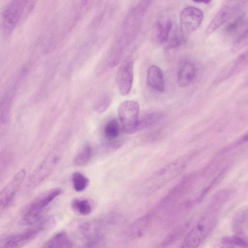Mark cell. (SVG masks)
I'll use <instances>...</instances> for the list:
<instances>
[{
	"mask_svg": "<svg viewBox=\"0 0 248 248\" xmlns=\"http://www.w3.org/2000/svg\"><path fill=\"white\" fill-rule=\"evenodd\" d=\"M73 209L82 215H87L92 211V206L87 200L75 199L72 202Z\"/></svg>",
	"mask_w": 248,
	"mask_h": 248,
	"instance_id": "obj_24",
	"label": "cell"
},
{
	"mask_svg": "<svg viewBox=\"0 0 248 248\" xmlns=\"http://www.w3.org/2000/svg\"><path fill=\"white\" fill-rule=\"evenodd\" d=\"M248 30L242 32L234 41L232 45V51L236 52L243 48L248 44Z\"/></svg>",
	"mask_w": 248,
	"mask_h": 248,
	"instance_id": "obj_33",
	"label": "cell"
},
{
	"mask_svg": "<svg viewBox=\"0 0 248 248\" xmlns=\"http://www.w3.org/2000/svg\"><path fill=\"white\" fill-rule=\"evenodd\" d=\"M147 83L152 90L162 93L165 89V80L161 69L155 65H151L147 70Z\"/></svg>",
	"mask_w": 248,
	"mask_h": 248,
	"instance_id": "obj_17",
	"label": "cell"
},
{
	"mask_svg": "<svg viewBox=\"0 0 248 248\" xmlns=\"http://www.w3.org/2000/svg\"><path fill=\"white\" fill-rule=\"evenodd\" d=\"M241 4L236 1H230L218 11L206 29V34H210L230 19L239 9Z\"/></svg>",
	"mask_w": 248,
	"mask_h": 248,
	"instance_id": "obj_11",
	"label": "cell"
},
{
	"mask_svg": "<svg viewBox=\"0 0 248 248\" xmlns=\"http://www.w3.org/2000/svg\"><path fill=\"white\" fill-rule=\"evenodd\" d=\"M9 112L4 104L0 107V140L5 133L8 123Z\"/></svg>",
	"mask_w": 248,
	"mask_h": 248,
	"instance_id": "obj_30",
	"label": "cell"
},
{
	"mask_svg": "<svg viewBox=\"0 0 248 248\" xmlns=\"http://www.w3.org/2000/svg\"><path fill=\"white\" fill-rule=\"evenodd\" d=\"M72 182L75 190L78 192L84 190L89 184L88 178L78 172L73 173Z\"/></svg>",
	"mask_w": 248,
	"mask_h": 248,
	"instance_id": "obj_26",
	"label": "cell"
},
{
	"mask_svg": "<svg viewBox=\"0 0 248 248\" xmlns=\"http://www.w3.org/2000/svg\"><path fill=\"white\" fill-rule=\"evenodd\" d=\"M62 192L55 188L45 191L31 200L24 208L19 223L22 226L34 225L42 217V213L53 200Z\"/></svg>",
	"mask_w": 248,
	"mask_h": 248,
	"instance_id": "obj_2",
	"label": "cell"
},
{
	"mask_svg": "<svg viewBox=\"0 0 248 248\" xmlns=\"http://www.w3.org/2000/svg\"><path fill=\"white\" fill-rule=\"evenodd\" d=\"M140 108L139 104L134 100L124 101L119 106L118 116L124 133L137 132Z\"/></svg>",
	"mask_w": 248,
	"mask_h": 248,
	"instance_id": "obj_5",
	"label": "cell"
},
{
	"mask_svg": "<svg viewBox=\"0 0 248 248\" xmlns=\"http://www.w3.org/2000/svg\"><path fill=\"white\" fill-rule=\"evenodd\" d=\"M105 241L103 235L85 239V242L81 248H104Z\"/></svg>",
	"mask_w": 248,
	"mask_h": 248,
	"instance_id": "obj_31",
	"label": "cell"
},
{
	"mask_svg": "<svg viewBox=\"0 0 248 248\" xmlns=\"http://www.w3.org/2000/svg\"><path fill=\"white\" fill-rule=\"evenodd\" d=\"M173 27V23L169 18H164L157 20L153 28L154 39L161 44L166 43Z\"/></svg>",
	"mask_w": 248,
	"mask_h": 248,
	"instance_id": "obj_14",
	"label": "cell"
},
{
	"mask_svg": "<svg viewBox=\"0 0 248 248\" xmlns=\"http://www.w3.org/2000/svg\"><path fill=\"white\" fill-rule=\"evenodd\" d=\"M111 98L110 96L106 93L101 95L96 100L94 108L98 113H102L106 111L111 103Z\"/></svg>",
	"mask_w": 248,
	"mask_h": 248,
	"instance_id": "obj_28",
	"label": "cell"
},
{
	"mask_svg": "<svg viewBox=\"0 0 248 248\" xmlns=\"http://www.w3.org/2000/svg\"><path fill=\"white\" fill-rule=\"evenodd\" d=\"M195 152L186 155L158 170L150 182L152 191L157 190L179 175L195 156Z\"/></svg>",
	"mask_w": 248,
	"mask_h": 248,
	"instance_id": "obj_3",
	"label": "cell"
},
{
	"mask_svg": "<svg viewBox=\"0 0 248 248\" xmlns=\"http://www.w3.org/2000/svg\"><path fill=\"white\" fill-rule=\"evenodd\" d=\"M203 19V13L200 9L194 6L186 7L180 14V30L183 33H191L199 28Z\"/></svg>",
	"mask_w": 248,
	"mask_h": 248,
	"instance_id": "obj_8",
	"label": "cell"
},
{
	"mask_svg": "<svg viewBox=\"0 0 248 248\" xmlns=\"http://www.w3.org/2000/svg\"><path fill=\"white\" fill-rule=\"evenodd\" d=\"M246 21V15L243 14L236 17L232 22L229 23L227 26L225 31L229 33L235 32L241 26L243 25Z\"/></svg>",
	"mask_w": 248,
	"mask_h": 248,
	"instance_id": "obj_32",
	"label": "cell"
},
{
	"mask_svg": "<svg viewBox=\"0 0 248 248\" xmlns=\"http://www.w3.org/2000/svg\"><path fill=\"white\" fill-rule=\"evenodd\" d=\"M79 231L85 240L103 235L101 224L96 221L82 223L79 226Z\"/></svg>",
	"mask_w": 248,
	"mask_h": 248,
	"instance_id": "obj_20",
	"label": "cell"
},
{
	"mask_svg": "<svg viewBox=\"0 0 248 248\" xmlns=\"http://www.w3.org/2000/svg\"><path fill=\"white\" fill-rule=\"evenodd\" d=\"M248 64L247 51L242 53L233 62L227 66L219 74L216 80L221 82L240 73Z\"/></svg>",
	"mask_w": 248,
	"mask_h": 248,
	"instance_id": "obj_13",
	"label": "cell"
},
{
	"mask_svg": "<svg viewBox=\"0 0 248 248\" xmlns=\"http://www.w3.org/2000/svg\"><path fill=\"white\" fill-rule=\"evenodd\" d=\"M43 248H73V244L67 233L61 232L49 238Z\"/></svg>",
	"mask_w": 248,
	"mask_h": 248,
	"instance_id": "obj_19",
	"label": "cell"
},
{
	"mask_svg": "<svg viewBox=\"0 0 248 248\" xmlns=\"http://www.w3.org/2000/svg\"><path fill=\"white\" fill-rule=\"evenodd\" d=\"M163 115V113L160 112H153L146 114L141 118H139L137 131L149 128L156 124L162 119Z\"/></svg>",
	"mask_w": 248,
	"mask_h": 248,
	"instance_id": "obj_22",
	"label": "cell"
},
{
	"mask_svg": "<svg viewBox=\"0 0 248 248\" xmlns=\"http://www.w3.org/2000/svg\"><path fill=\"white\" fill-rule=\"evenodd\" d=\"M29 1L13 0L6 8L3 15V25L8 31H13L26 12Z\"/></svg>",
	"mask_w": 248,
	"mask_h": 248,
	"instance_id": "obj_10",
	"label": "cell"
},
{
	"mask_svg": "<svg viewBox=\"0 0 248 248\" xmlns=\"http://www.w3.org/2000/svg\"><path fill=\"white\" fill-rule=\"evenodd\" d=\"M134 63L128 58L122 63L116 74V81L120 93L125 96L128 95L132 89L133 82Z\"/></svg>",
	"mask_w": 248,
	"mask_h": 248,
	"instance_id": "obj_9",
	"label": "cell"
},
{
	"mask_svg": "<svg viewBox=\"0 0 248 248\" xmlns=\"http://www.w3.org/2000/svg\"><path fill=\"white\" fill-rule=\"evenodd\" d=\"M215 248H235V247L220 241V243L218 244Z\"/></svg>",
	"mask_w": 248,
	"mask_h": 248,
	"instance_id": "obj_34",
	"label": "cell"
},
{
	"mask_svg": "<svg viewBox=\"0 0 248 248\" xmlns=\"http://www.w3.org/2000/svg\"><path fill=\"white\" fill-rule=\"evenodd\" d=\"M52 218L42 217L34 226L21 232L5 237L3 248H22L33 240L42 231L53 224Z\"/></svg>",
	"mask_w": 248,
	"mask_h": 248,
	"instance_id": "obj_4",
	"label": "cell"
},
{
	"mask_svg": "<svg viewBox=\"0 0 248 248\" xmlns=\"http://www.w3.org/2000/svg\"><path fill=\"white\" fill-rule=\"evenodd\" d=\"M26 174L24 169L20 170L0 190V215L11 205L25 178Z\"/></svg>",
	"mask_w": 248,
	"mask_h": 248,
	"instance_id": "obj_7",
	"label": "cell"
},
{
	"mask_svg": "<svg viewBox=\"0 0 248 248\" xmlns=\"http://www.w3.org/2000/svg\"><path fill=\"white\" fill-rule=\"evenodd\" d=\"M196 67L191 62L185 61L181 64L177 73V80L181 87L190 85L195 78Z\"/></svg>",
	"mask_w": 248,
	"mask_h": 248,
	"instance_id": "obj_16",
	"label": "cell"
},
{
	"mask_svg": "<svg viewBox=\"0 0 248 248\" xmlns=\"http://www.w3.org/2000/svg\"><path fill=\"white\" fill-rule=\"evenodd\" d=\"M92 154L90 146H86L75 156L74 162L77 165L82 166L86 164L89 160Z\"/></svg>",
	"mask_w": 248,
	"mask_h": 248,
	"instance_id": "obj_29",
	"label": "cell"
},
{
	"mask_svg": "<svg viewBox=\"0 0 248 248\" xmlns=\"http://www.w3.org/2000/svg\"><path fill=\"white\" fill-rule=\"evenodd\" d=\"M119 133V124L116 120L112 119L107 123L104 129V136L108 142L116 141Z\"/></svg>",
	"mask_w": 248,
	"mask_h": 248,
	"instance_id": "obj_23",
	"label": "cell"
},
{
	"mask_svg": "<svg viewBox=\"0 0 248 248\" xmlns=\"http://www.w3.org/2000/svg\"><path fill=\"white\" fill-rule=\"evenodd\" d=\"M152 218V213H149L138 218L132 224L130 233L133 238H138L143 235L148 228Z\"/></svg>",
	"mask_w": 248,
	"mask_h": 248,
	"instance_id": "obj_18",
	"label": "cell"
},
{
	"mask_svg": "<svg viewBox=\"0 0 248 248\" xmlns=\"http://www.w3.org/2000/svg\"><path fill=\"white\" fill-rule=\"evenodd\" d=\"M183 33L180 29L172 28L170 36L167 41V47L173 49L179 47L183 40Z\"/></svg>",
	"mask_w": 248,
	"mask_h": 248,
	"instance_id": "obj_25",
	"label": "cell"
},
{
	"mask_svg": "<svg viewBox=\"0 0 248 248\" xmlns=\"http://www.w3.org/2000/svg\"><path fill=\"white\" fill-rule=\"evenodd\" d=\"M189 225V223L185 222L174 228L163 240L161 246L167 247L179 239L186 232Z\"/></svg>",
	"mask_w": 248,
	"mask_h": 248,
	"instance_id": "obj_21",
	"label": "cell"
},
{
	"mask_svg": "<svg viewBox=\"0 0 248 248\" xmlns=\"http://www.w3.org/2000/svg\"><path fill=\"white\" fill-rule=\"evenodd\" d=\"M248 209L244 207L236 212L232 218V228L235 235L247 240Z\"/></svg>",
	"mask_w": 248,
	"mask_h": 248,
	"instance_id": "obj_15",
	"label": "cell"
},
{
	"mask_svg": "<svg viewBox=\"0 0 248 248\" xmlns=\"http://www.w3.org/2000/svg\"><path fill=\"white\" fill-rule=\"evenodd\" d=\"M60 160L58 151L53 150L49 153L30 175L28 186L34 187L46 178L53 171Z\"/></svg>",
	"mask_w": 248,
	"mask_h": 248,
	"instance_id": "obj_6",
	"label": "cell"
},
{
	"mask_svg": "<svg viewBox=\"0 0 248 248\" xmlns=\"http://www.w3.org/2000/svg\"><path fill=\"white\" fill-rule=\"evenodd\" d=\"M194 175H189L183 179L161 201L160 206L164 208L171 205L185 196L192 188Z\"/></svg>",
	"mask_w": 248,
	"mask_h": 248,
	"instance_id": "obj_12",
	"label": "cell"
},
{
	"mask_svg": "<svg viewBox=\"0 0 248 248\" xmlns=\"http://www.w3.org/2000/svg\"><path fill=\"white\" fill-rule=\"evenodd\" d=\"M6 237L0 238V248H3V244Z\"/></svg>",
	"mask_w": 248,
	"mask_h": 248,
	"instance_id": "obj_35",
	"label": "cell"
},
{
	"mask_svg": "<svg viewBox=\"0 0 248 248\" xmlns=\"http://www.w3.org/2000/svg\"><path fill=\"white\" fill-rule=\"evenodd\" d=\"M218 213L206 209L178 248H198L217 226Z\"/></svg>",
	"mask_w": 248,
	"mask_h": 248,
	"instance_id": "obj_1",
	"label": "cell"
},
{
	"mask_svg": "<svg viewBox=\"0 0 248 248\" xmlns=\"http://www.w3.org/2000/svg\"><path fill=\"white\" fill-rule=\"evenodd\" d=\"M220 241L234 247L237 246L241 248H248L247 240L236 235L225 236Z\"/></svg>",
	"mask_w": 248,
	"mask_h": 248,
	"instance_id": "obj_27",
	"label": "cell"
}]
</instances>
